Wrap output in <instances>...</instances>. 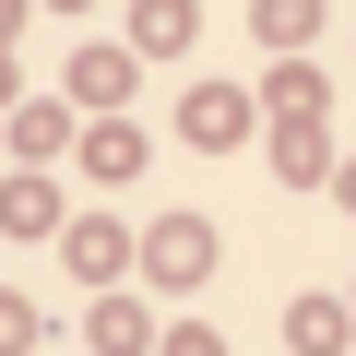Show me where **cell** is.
Returning <instances> with one entry per match:
<instances>
[{
  "label": "cell",
  "mask_w": 356,
  "mask_h": 356,
  "mask_svg": "<svg viewBox=\"0 0 356 356\" xmlns=\"http://www.w3.org/2000/svg\"><path fill=\"white\" fill-rule=\"evenodd\" d=\"M273 178H285V191H332V143H321V119H285V131H273Z\"/></svg>",
  "instance_id": "52a82bcc"
},
{
  "label": "cell",
  "mask_w": 356,
  "mask_h": 356,
  "mask_svg": "<svg viewBox=\"0 0 356 356\" xmlns=\"http://www.w3.org/2000/svg\"><path fill=\"white\" fill-rule=\"evenodd\" d=\"M273 119H321V72L309 60H273Z\"/></svg>",
  "instance_id": "7c38bea8"
},
{
  "label": "cell",
  "mask_w": 356,
  "mask_h": 356,
  "mask_svg": "<svg viewBox=\"0 0 356 356\" xmlns=\"http://www.w3.org/2000/svg\"><path fill=\"white\" fill-rule=\"evenodd\" d=\"M191 36H202V0H131V60H143V48H154V60H178Z\"/></svg>",
  "instance_id": "5b68a950"
},
{
  "label": "cell",
  "mask_w": 356,
  "mask_h": 356,
  "mask_svg": "<svg viewBox=\"0 0 356 356\" xmlns=\"http://www.w3.org/2000/svg\"><path fill=\"white\" fill-rule=\"evenodd\" d=\"M154 356H226V332H214V321H178V332H166Z\"/></svg>",
  "instance_id": "9a60e30c"
},
{
  "label": "cell",
  "mask_w": 356,
  "mask_h": 356,
  "mask_svg": "<svg viewBox=\"0 0 356 356\" xmlns=\"http://www.w3.org/2000/svg\"><path fill=\"white\" fill-rule=\"evenodd\" d=\"M60 250H72V273H83V285H119V273H131V226H107V214L60 226Z\"/></svg>",
  "instance_id": "277c9868"
},
{
  "label": "cell",
  "mask_w": 356,
  "mask_h": 356,
  "mask_svg": "<svg viewBox=\"0 0 356 356\" xmlns=\"http://www.w3.org/2000/svg\"><path fill=\"white\" fill-rule=\"evenodd\" d=\"M285 344H297V356H344V344H356V309H344V297H297V309H285Z\"/></svg>",
  "instance_id": "9c48e42d"
},
{
  "label": "cell",
  "mask_w": 356,
  "mask_h": 356,
  "mask_svg": "<svg viewBox=\"0 0 356 356\" xmlns=\"http://www.w3.org/2000/svg\"><path fill=\"white\" fill-rule=\"evenodd\" d=\"M72 107L119 119V107H131V48H83V60H72Z\"/></svg>",
  "instance_id": "ba28073f"
},
{
  "label": "cell",
  "mask_w": 356,
  "mask_h": 356,
  "mask_svg": "<svg viewBox=\"0 0 356 356\" xmlns=\"http://www.w3.org/2000/svg\"><path fill=\"white\" fill-rule=\"evenodd\" d=\"M72 143H83V119H72L60 95H13V154H24V166H48V154H72Z\"/></svg>",
  "instance_id": "3957f363"
},
{
  "label": "cell",
  "mask_w": 356,
  "mask_h": 356,
  "mask_svg": "<svg viewBox=\"0 0 356 356\" xmlns=\"http://www.w3.org/2000/svg\"><path fill=\"white\" fill-rule=\"evenodd\" d=\"M0 356H36V297L0 285Z\"/></svg>",
  "instance_id": "5bb4252c"
},
{
  "label": "cell",
  "mask_w": 356,
  "mask_h": 356,
  "mask_svg": "<svg viewBox=\"0 0 356 356\" xmlns=\"http://www.w3.org/2000/svg\"><path fill=\"white\" fill-rule=\"evenodd\" d=\"M332 202H344V214H356V154H332Z\"/></svg>",
  "instance_id": "2e32d148"
},
{
  "label": "cell",
  "mask_w": 356,
  "mask_h": 356,
  "mask_svg": "<svg viewBox=\"0 0 356 356\" xmlns=\"http://www.w3.org/2000/svg\"><path fill=\"white\" fill-rule=\"evenodd\" d=\"M250 24H261V36H273V48H297V36H309V24H321V0H250Z\"/></svg>",
  "instance_id": "4fadbf2b"
},
{
  "label": "cell",
  "mask_w": 356,
  "mask_h": 356,
  "mask_svg": "<svg viewBox=\"0 0 356 356\" xmlns=\"http://www.w3.org/2000/svg\"><path fill=\"white\" fill-rule=\"evenodd\" d=\"M178 143L238 154V143H250V95H238V83H191V107H178Z\"/></svg>",
  "instance_id": "7a4b0ae2"
},
{
  "label": "cell",
  "mask_w": 356,
  "mask_h": 356,
  "mask_svg": "<svg viewBox=\"0 0 356 356\" xmlns=\"http://www.w3.org/2000/svg\"><path fill=\"white\" fill-rule=\"evenodd\" d=\"M0 107H13V60H0Z\"/></svg>",
  "instance_id": "e0dca14e"
},
{
  "label": "cell",
  "mask_w": 356,
  "mask_h": 356,
  "mask_svg": "<svg viewBox=\"0 0 356 356\" xmlns=\"http://www.w3.org/2000/svg\"><path fill=\"white\" fill-rule=\"evenodd\" d=\"M95 356H154V332H143V297H95Z\"/></svg>",
  "instance_id": "30bf717a"
},
{
  "label": "cell",
  "mask_w": 356,
  "mask_h": 356,
  "mask_svg": "<svg viewBox=\"0 0 356 356\" xmlns=\"http://www.w3.org/2000/svg\"><path fill=\"white\" fill-rule=\"evenodd\" d=\"M131 261H143V285H166V297H191V285L214 273V226H202V214H154V226L131 238Z\"/></svg>",
  "instance_id": "6da1fadb"
},
{
  "label": "cell",
  "mask_w": 356,
  "mask_h": 356,
  "mask_svg": "<svg viewBox=\"0 0 356 356\" xmlns=\"http://www.w3.org/2000/svg\"><path fill=\"white\" fill-rule=\"evenodd\" d=\"M48 13H83V0H48Z\"/></svg>",
  "instance_id": "ac0fdd59"
},
{
  "label": "cell",
  "mask_w": 356,
  "mask_h": 356,
  "mask_svg": "<svg viewBox=\"0 0 356 356\" xmlns=\"http://www.w3.org/2000/svg\"><path fill=\"white\" fill-rule=\"evenodd\" d=\"M83 166H95V178H143V131H131V119H95V131H83Z\"/></svg>",
  "instance_id": "8fae6325"
},
{
  "label": "cell",
  "mask_w": 356,
  "mask_h": 356,
  "mask_svg": "<svg viewBox=\"0 0 356 356\" xmlns=\"http://www.w3.org/2000/svg\"><path fill=\"white\" fill-rule=\"evenodd\" d=\"M48 226H60L48 166H13V178H0V238H48Z\"/></svg>",
  "instance_id": "8992f818"
}]
</instances>
